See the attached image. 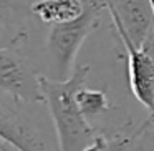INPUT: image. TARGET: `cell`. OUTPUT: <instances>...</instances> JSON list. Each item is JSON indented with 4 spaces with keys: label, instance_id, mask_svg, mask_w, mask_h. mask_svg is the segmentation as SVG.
Listing matches in <instances>:
<instances>
[{
    "label": "cell",
    "instance_id": "1",
    "mask_svg": "<svg viewBox=\"0 0 154 151\" xmlns=\"http://www.w3.org/2000/svg\"><path fill=\"white\" fill-rule=\"evenodd\" d=\"M90 65H78L66 80L40 73V88L48 108L60 151H86L100 131L86 120L76 103V91L86 85Z\"/></svg>",
    "mask_w": 154,
    "mask_h": 151
},
{
    "label": "cell",
    "instance_id": "2",
    "mask_svg": "<svg viewBox=\"0 0 154 151\" xmlns=\"http://www.w3.org/2000/svg\"><path fill=\"white\" fill-rule=\"evenodd\" d=\"M0 143L17 151H60L45 103H27L0 93Z\"/></svg>",
    "mask_w": 154,
    "mask_h": 151
},
{
    "label": "cell",
    "instance_id": "3",
    "mask_svg": "<svg viewBox=\"0 0 154 151\" xmlns=\"http://www.w3.org/2000/svg\"><path fill=\"white\" fill-rule=\"evenodd\" d=\"M106 10L104 0H88L86 8L78 18L66 24L48 27L45 52H47V77L66 80L75 70V60L81 45L100 27L101 14Z\"/></svg>",
    "mask_w": 154,
    "mask_h": 151
},
{
    "label": "cell",
    "instance_id": "4",
    "mask_svg": "<svg viewBox=\"0 0 154 151\" xmlns=\"http://www.w3.org/2000/svg\"><path fill=\"white\" fill-rule=\"evenodd\" d=\"M28 38L0 47V93L27 103H45L40 73L28 57Z\"/></svg>",
    "mask_w": 154,
    "mask_h": 151
},
{
    "label": "cell",
    "instance_id": "5",
    "mask_svg": "<svg viewBox=\"0 0 154 151\" xmlns=\"http://www.w3.org/2000/svg\"><path fill=\"white\" fill-rule=\"evenodd\" d=\"M128 57V78L134 98L154 118V45L137 47L123 27L111 22Z\"/></svg>",
    "mask_w": 154,
    "mask_h": 151
},
{
    "label": "cell",
    "instance_id": "6",
    "mask_svg": "<svg viewBox=\"0 0 154 151\" xmlns=\"http://www.w3.org/2000/svg\"><path fill=\"white\" fill-rule=\"evenodd\" d=\"M111 22L137 45H154V10L149 0H104Z\"/></svg>",
    "mask_w": 154,
    "mask_h": 151
},
{
    "label": "cell",
    "instance_id": "7",
    "mask_svg": "<svg viewBox=\"0 0 154 151\" xmlns=\"http://www.w3.org/2000/svg\"><path fill=\"white\" fill-rule=\"evenodd\" d=\"M35 0H0V47L10 45L28 35L30 7Z\"/></svg>",
    "mask_w": 154,
    "mask_h": 151
},
{
    "label": "cell",
    "instance_id": "8",
    "mask_svg": "<svg viewBox=\"0 0 154 151\" xmlns=\"http://www.w3.org/2000/svg\"><path fill=\"white\" fill-rule=\"evenodd\" d=\"M88 0H35L30 7L33 18L51 27L78 18L86 8Z\"/></svg>",
    "mask_w": 154,
    "mask_h": 151
},
{
    "label": "cell",
    "instance_id": "9",
    "mask_svg": "<svg viewBox=\"0 0 154 151\" xmlns=\"http://www.w3.org/2000/svg\"><path fill=\"white\" fill-rule=\"evenodd\" d=\"M76 103L80 106L81 113L86 116V120H93V118L111 110V103L106 91L88 88L86 85L76 91Z\"/></svg>",
    "mask_w": 154,
    "mask_h": 151
},
{
    "label": "cell",
    "instance_id": "10",
    "mask_svg": "<svg viewBox=\"0 0 154 151\" xmlns=\"http://www.w3.org/2000/svg\"><path fill=\"white\" fill-rule=\"evenodd\" d=\"M143 126H154V118H149V120H147Z\"/></svg>",
    "mask_w": 154,
    "mask_h": 151
},
{
    "label": "cell",
    "instance_id": "11",
    "mask_svg": "<svg viewBox=\"0 0 154 151\" xmlns=\"http://www.w3.org/2000/svg\"><path fill=\"white\" fill-rule=\"evenodd\" d=\"M151 2V5H152V10H154V0H149Z\"/></svg>",
    "mask_w": 154,
    "mask_h": 151
}]
</instances>
